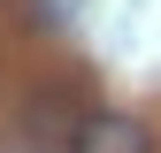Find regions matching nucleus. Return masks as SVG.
Returning <instances> with one entry per match:
<instances>
[{
  "label": "nucleus",
  "instance_id": "obj_1",
  "mask_svg": "<svg viewBox=\"0 0 161 153\" xmlns=\"http://www.w3.org/2000/svg\"><path fill=\"white\" fill-rule=\"evenodd\" d=\"M69 153H153V130L138 115H123V107H92L85 130L69 138Z\"/></svg>",
  "mask_w": 161,
  "mask_h": 153
},
{
  "label": "nucleus",
  "instance_id": "obj_2",
  "mask_svg": "<svg viewBox=\"0 0 161 153\" xmlns=\"http://www.w3.org/2000/svg\"><path fill=\"white\" fill-rule=\"evenodd\" d=\"M85 100H77L69 84H46V92H31V107H23V123L31 130H54V138H77V130H85Z\"/></svg>",
  "mask_w": 161,
  "mask_h": 153
}]
</instances>
